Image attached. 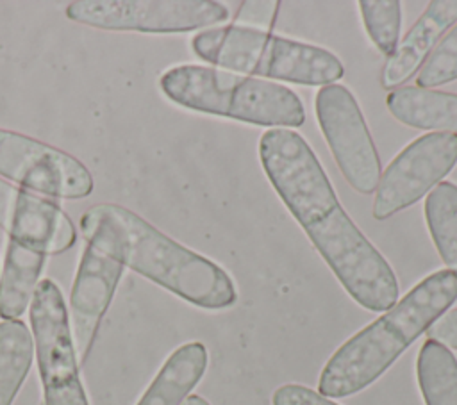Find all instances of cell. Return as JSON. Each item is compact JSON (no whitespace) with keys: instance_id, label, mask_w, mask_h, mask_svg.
I'll use <instances>...</instances> for the list:
<instances>
[{"instance_id":"obj_1","label":"cell","mask_w":457,"mask_h":405,"mask_svg":"<svg viewBox=\"0 0 457 405\" xmlns=\"http://www.w3.org/2000/svg\"><path fill=\"white\" fill-rule=\"evenodd\" d=\"M259 157L273 189L325 259L345 291L371 312L398 302V280L382 253L339 203L307 141L289 128L261 136Z\"/></svg>"},{"instance_id":"obj_2","label":"cell","mask_w":457,"mask_h":405,"mask_svg":"<svg viewBox=\"0 0 457 405\" xmlns=\"http://www.w3.org/2000/svg\"><path fill=\"white\" fill-rule=\"evenodd\" d=\"M457 300V271L445 268L418 282L384 316L359 330L327 360L318 380L325 398L371 385Z\"/></svg>"},{"instance_id":"obj_3","label":"cell","mask_w":457,"mask_h":405,"mask_svg":"<svg viewBox=\"0 0 457 405\" xmlns=\"http://www.w3.org/2000/svg\"><path fill=\"white\" fill-rule=\"evenodd\" d=\"M87 216L112 227L125 266L202 309H227L237 291L228 273L211 259L173 241L146 219L118 203H98Z\"/></svg>"},{"instance_id":"obj_4","label":"cell","mask_w":457,"mask_h":405,"mask_svg":"<svg viewBox=\"0 0 457 405\" xmlns=\"http://www.w3.org/2000/svg\"><path fill=\"white\" fill-rule=\"evenodd\" d=\"M159 86L171 102L196 112L277 128H296L305 121L303 103L293 89L257 77L179 64L161 75Z\"/></svg>"},{"instance_id":"obj_5","label":"cell","mask_w":457,"mask_h":405,"mask_svg":"<svg viewBox=\"0 0 457 405\" xmlns=\"http://www.w3.org/2000/svg\"><path fill=\"white\" fill-rule=\"evenodd\" d=\"M191 48L209 64L302 86L323 87L345 73L327 48L243 25L205 29L191 39Z\"/></svg>"},{"instance_id":"obj_6","label":"cell","mask_w":457,"mask_h":405,"mask_svg":"<svg viewBox=\"0 0 457 405\" xmlns=\"http://www.w3.org/2000/svg\"><path fill=\"white\" fill-rule=\"evenodd\" d=\"M79 225L84 250L71 285L68 319L79 364H84L112 302L125 262L118 236L109 223L84 212Z\"/></svg>"},{"instance_id":"obj_7","label":"cell","mask_w":457,"mask_h":405,"mask_svg":"<svg viewBox=\"0 0 457 405\" xmlns=\"http://www.w3.org/2000/svg\"><path fill=\"white\" fill-rule=\"evenodd\" d=\"M30 334L45 405H89L79 373L68 307L59 285L39 280L30 302Z\"/></svg>"},{"instance_id":"obj_8","label":"cell","mask_w":457,"mask_h":405,"mask_svg":"<svg viewBox=\"0 0 457 405\" xmlns=\"http://www.w3.org/2000/svg\"><path fill=\"white\" fill-rule=\"evenodd\" d=\"M66 16L104 30L170 34L223 23L228 9L214 0H79L68 4Z\"/></svg>"},{"instance_id":"obj_9","label":"cell","mask_w":457,"mask_h":405,"mask_svg":"<svg viewBox=\"0 0 457 405\" xmlns=\"http://www.w3.org/2000/svg\"><path fill=\"white\" fill-rule=\"evenodd\" d=\"M314 111L346 182L357 193L371 194L378 186L382 164L352 91L341 84L323 86L316 93Z\"/></svg>"},{"instance_id":"obj_10","label":"cell","mask_w":457,"mask_h":405,"mask_svg":"<svg viewBox=\"0 0 457 405\" xmlns=\"http://www.w3.org/2000/svg\"><path fill=\"white\" fill-rule=\"evenodd\" d=\"M457 164V134L430 132L409 143L380 175L373 218L384 221L430 193Z\"/></svg>"},{"instance_id":"obj_11","label":"cell","mask_w":457,"mask_h":405,"mask_svg":"<svg viewBox=\"0 0 457 405\" xmlns=\"http://www.w3.org/2000/svg\"><path fill=\"white\" fill-rule=\"evenodd\" d=\"M0 177L52 198L79 200L93 191V177L79 159L5 128H0Z\"/></svg>"},{"instance_id":"obj_12","label":"cell","mask_w":457,"mask_h":405,"mask_svg":"<svg viewBox=\"0 0 457 405\" xmlns=\"http://www.w3.org/2000/svg\"><path fill=\"white\" fill-rule=\"evenodd\" d=\"M0 227L9 234V239L43 255L62 253L77 241L75 225L59 203L2 178Z\"/></svg>"},{"instance_id":"obj_13","label":"cell","mask_w":457,"mask_h":405,"mask_svg":"<svg viewBox=\"0 0 457 405\" xmlns=\"http://www.w3.org/2000/svg\"><path fill=\"white\" fill-rule=\"evenodd\" d=\"M455 21L457 0L430 2L393 55L387 57L380 71V86L387 91H395L412 79Z\"/></svg>"},{"instance_id":"obj_14","label":"cell","mask_w":457,"mask_h":405,"mask_svg":"<svg viewBox=\"0 0 457 405\" xmlns=\"http://www.w3.org/2000/svg\"><path fill=\"white\" fill-rule=\"evenodd\" d=\"M386 105L393 118L407 127L457 134V95L402 86L391 91Z\"/></svg>"},{"instance_id":"obj_15","label":"cell","mask_w":457,"mask_h":405,"mask_svg":"<svg viewBox=\"0 0 457 405\" xmlns=\"http://www.w3.org/2000/svg\"><path fill=\"white\" fill-rule=\"evenodd\" d=\"M207 348L198 343L179 346L161 366L136 405H180L207 369Z\"/></svg>"},{"instance_id":"obj_16","label":"cell","mask_w":457,"mask_h":405,"mask_svg":"<svg viewBox=\"0 0 457 405\" xmlns=\"http://www.w3.org/2000/svg\"><path fill=\"white\" fill-rule=\"evenodd\" d=\"M46 255L14 241H7L0 273V318L20 319L32 302Z\"/></svg>"},{"instance_id":"obj_17","label":"cell","mask_w":457,"mask_h":405,"mask_svg":"<svg viewBox=\"0 0 457 405\" xmlns=\"http://www.w3.org/2000/svg\"><path fill=\"white\" fill-rule=\"evenodd\" d=\"M34 357V339L21 319L0 323V405H12Z\"/></svg>"},{"instance_id":"obj_18","label":"cell","mask_w":457,"mask_h":405,"mask_svg":"<svg viewBox=\"0 0 457 405\" xmlns=\"http://www.w3.org/2000/svg\"><path fill=\"white\" fill-rule=\"evenodd\" d=\"M425 405H457V359L445 344L427 339L416 360Z\"/></svg>"},{"instance_id":"obj_19","label":"cell","mask_w":457,"mask_h":405,"mask_svg":"<svg viewBox=\"0 0 457 405\" xmlns=\"http://www.w3.org/2000/svg\"><path fill=\"white\" fill-rule=\"evenodd\" d=\"M425 219L441 260L457 271V186L439 182L425 200Z\"/></svg>"},{"instance_id":"obj_20","label":"cell","mask_w":457,"mask_h":405,"mask_svg":"<svg viewBox=\"0 0 457 405\" xmlns=\"http://www.w3.org/2000/svg\"><path fill=\"white\" fill-rule=\"evenodd\" d=\"M359 11L366 32L373 45L384 54L393 55L398 46L402 9L398 0H361Z\"/></svg>"},{"instance_id":"obj_21","label":"cell","mask_w":457,"mask_h":405,"mask_svg":"<svg viewBox=\"0 0 457 405\" xmlns=\"http://www.w3.org/2000/svg\"><path fill=\"white\" fill-rule=\"evenodd\" d=\"M457 80V23L443 36L418 71V87L430 89Z\"/></svg>"},{"instance_id":"obj_22","label":"cell","mask_w":457,"mask_h":405,"mask_svg":"<svg viewBox=\"0 0 457 405\" xmlns=\"http://www.w3.org/2000/svg\"><path fill=\"white\" fill-rule=\"evenodd\" d=\"M273 405H339L330 398L321 396L318 391H312L300 384H286L280 385L273 396Z\"/></svg>"},{"instance_id":"obj_23","label":"cell","mask_w":457,"mask_h":405,"mask_svg":"<svg viewBox=\"0 0 457 405\" xmlns=\"http://www.w3.org/2000/svg\"><path fill=\"white\" fill-rule=\"evenodd\" d=\"M425 334L428 339L457 350V309L443 314Z\"/></svg>"},{"instance_id":"obj_24","label":"cell","mask_w":457,"mask_h":405,"mask_svg":"<svg viewBox=\"0 0 457 405\" xmlns=\"http://www.w3.org/2000/svg\"><path fill=\"white\" fill-rule=\"evenodd\" d=\"M180 405H211L207 400H204L202 396L198 394H189Z\"/></svg>"}]
</instances>
